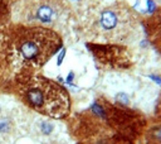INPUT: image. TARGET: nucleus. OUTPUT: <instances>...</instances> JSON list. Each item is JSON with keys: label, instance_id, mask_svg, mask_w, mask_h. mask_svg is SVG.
<instances>
[{"label": "nucleus", "instance_id": "f257e3e1", "mask_svg": "<svg viewBox=\"0 0 161 144\" xmlns=\"http://www.w3.org/2000/svg\"><path fill=\"white\" fill-rule=\"evenodd\" d=\"M10 82L12 91L30 110L53 119H64L71 114L68 91L54 80L23 68Z\"/></svg>", "mask_w": 161, "mask_h": 144}, {"label": "nucleus", "instance_id": "f03ea898", "mask_svg": "<svg viewBox=\"0 0 161 144\" xmlns=\"http://www.w3.org/2000/svg\"><path fill=\"white\" fill-rule=\"evenodd\" d=\"M140 25L137 13L123 0L97 2L90 6L83 20V34L94 42L123 43Z\"/></svg>", "mask_w": 161, "mask_h": 144}, {"label": "nucleus", "instance_id": "7ed1b4c3", "mask_svg": "<svg viewBox=\"0 0 161 144\" xmlns=\"http://www.w3.org/2000/svg\"><path fill=\"white\" fill-rule=\"evenodd\" d=\"M9 33L23 68H38L60 51L62 37L50 28L40 25L10 24Z\"/></svg>", "mask_w": 161, "mask_h": 144}, {"label": "nucleus", "instance_id": "20e7f679", "mask_svg": "<svg viewBox=\"0 0 161 144\" xmlns=\"http://www.w3.org/2000/svg\"><path fill=\"white\" fill-rule=\"evenodd\" d=\"M71 12L67 0H14L10 19L15 24L58 27Z\"/></svg>", "mask_w": 161, "mask_h": 144}, {"label": "nucleus", "instance_id": "39448f33", "mask_svg": "<svg viewBox=\"0 0 161 144\" xmlns=\"http://www.w3.org/2000/svg\"><path fill=\"white\" fill-rule=\"evenodd\" d=\"M88 48L93 52L96 59L102 65L110 67H127L131 63V58L127 55L125 47L119 44H107V43H91Z\"/></svg>", "mask_w": 161, "mask_h": 144}, {"label": "nucleus", "instance_id": "423d86ee", "mask_svg": "<svg viewBox=\"0 0 161 144\" xmlns=\"http://www.w3.org/2000/svg\"><path fill=\"white\" fill-rule=\"evenodd\" d=\"M19 134V110L8 97L0 99V143L13 142Z\"/></svg>", "mask_w": 161, "mask_h": 144}, {"label": "nucleus", "instance_id": "0eeeda50", "mask_svg": "<svg viewBox=\"0 0 161 144\" xmlns=\"http://www.w3.org/2000/svg\"><path fill=\"white\" fill-rule=\"evenodd\" d=\"M14 47L9 33V25L5 22H0V85L8 84L6 80L13 70L14 61Z\"/></svg>", "mask_w": 161, "mask_h": 144}, {"label": "nucleus", "instance_id": "6e6552de", "mask_svg": "<svg viewBox=\"0 0 161 144\" xmlns=\"http://www.w3.org/2000/svg\"><path fill=\"white\" fill-rule=\"evenodd\" d=\"M144 27L151 43L161 53V8L155 9L151 15L144 20Z\"/></svg>", "mask_w": 161, "mask_h": 144}, {"label": "nucleus", "instance_id": "1a4fd4ad", "mask_svg": "<svg viewBox=\"0 0 161 144\" xmlns=\"http://www.w3.org/2000/svg\"><path fill=\"white\" fill-rule=\"evenodd\" d=\"M77 144H132L131 139H128L117 133H111V134H101L91 137L87 139L78 140Z\"/></svg>", "mask_w": 161, "mask_h": 144}, {"label": "nucleus", "instance_id": "9d476101", "mask_svg": "<svg viewBox=\"0 0 161 144\" xmlns=\"http://www.w3.org/2000/svg\"><path fill=\"white\" fill-rule=\"evenodd\" d=\"M146 144H161V114H159L152 123H150L145 133Z\"/></svg>", "mask_w": 161, "mask_h": 144}, {"label": "nucleus", "instance_id": "9b49d317", "mask_svg": "<svg viewBox=\"0 0 161 144\" xmlns=\"http://www.w3.org/2000/svg\"><path fill=\"white\" fill-rule=\"evenodd\" d=\"M13 3L14 0H0V22H4L5 17H10Z\"/></svg>", "mask_w": 161, "mask_h": 144}, {"label": "nucleus", "instance_id": "f8f14e48", "mask_svg": "<svg viewBox=\"0 0 161 144\" xmlns=\"http://www.w3.org/2000/svg\"><path fill=\"white\" fill-rule=\"evenodd\" d=\"M64 55H66V49L62 48V53H60V55H59V57H58V66H60L62 61H63V58H64Z\"/></svg>", "mask_w": 161, "mask_h": 144}, {"label": "nucleus", "instance_id": "ddd939ff", "mask_svg": "<svg viewBox=\"0 0 161 144\" xmlns=\"http://www.w3.org/2000/svg\"><path fill=\"white\" fill-rule=\"evenodd\" d=\"M150 78H151V80H154L157 85H161V77H159V76H155V75H151V76H150Z\"/></svg>", "mask_w": 161, "mask_h": 144}, {"label": "nucleus", "instance_id": "4468645a", "mask_svg": "<svg viewBox=\"0 0 161 144\" xmlns=\"http://www.w3.org/2000/svg\"><path fill=\"white\" fill-rule=\"evenodd\" d=\"M157 2H159V3H160V4H161V0H157Z\"/></svg>", "mask_w": 161, "mask_h": 144}]
</instances>
